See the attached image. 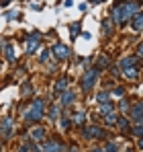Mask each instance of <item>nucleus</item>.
<instances>
[{
    "label": "nucleus",
    "instance_id": "nucleus-1",
    "mask_svg": "<svg viewBox=\"0 0 143 152\" xmlns=\"http://www.w3.org/2000/svg\"><path fill=\"white\" fill-rule=\"evenodd\" d=\"M137 10H139V4H137V2H133V0L123 2V4H119V6L113 8V21H115L117 25H125Z\"/></svg>",
    "mask_w": 143,
    "mask_h": 152
},
{
    "label": "nucleus",
    "instance_id": "nucleus-2",
    "mask_svg": "<svg viewBox=\"0 0 143 152\" xmlns=\"http://www.w3.org/2000/svg\"><path fill=\"white\" fill-rule=\"evenodd\" d=\"M29 121H39L41 117H43V101L41 99H37V101L31 105V109L27 111V115H25Z\"/></svg>",
    "mask_w": 143,
    "mask_h": 152
},
{
    "label": "nucleus",
    "instance_id": "nucleus-3",
    "mask_svg": "<svg viewBox=\"0 0 143 152\" xmlns=\"http://www.w3.org/2000/svg\"><path fill=\"white\" fill-rule=\"evenodd\" d=\"M121 68H123V74L127 78H137V68H135V60L133 58H125L121 62Z\"/></svg>",
    "mask_w": 143,
    "mask_h": 152
},
{
    "label": "nucleus",
    "instance_id": "nucleus-4",
    "mask_svg": "<svg viewBox=\"0 0 143 152\" xmlns=\"http://www.w3.org/2000/svg\"><path fill=\"white\" fill-rule=\"evenodd\" d=\"M96 78H98V70H88L84 74V78H82V91H90L94 86Z\"/></svg>",
    "mask_w": 143,
    "mask_h": 152
},
{
    "label": "nucleus",
    "instance_id": "nucleus-5",
    "mask_svg": "<svg viewBox=\"0 0 143 152\" xmlns=\"http://www.w3.org/2000/svg\"><path fill=\"white\" fill-rule=\"evenodd\" d=\"M100 113L106 117V121L108 124H115L117 121V115H115V107L110 105V103L106 101V103H100Z\"/></svg>",
    "mask_w": 143,
    "mask_h": 152
},
{
    "label": "nucleus",
    "instance_id": "nucleus-6",
    "mask_svg": "<svg viewBox=\"0 0 143 152\" xmlns=\"http://www.w3.org/2000/svg\"><path fill=\"white\" fill-rule=\"evenodd\" d=\"M53 53H55L57 60H66V58H70V48L64 45V43H55L53 45Z\"/></svg>",
    "mask_w": 143,
    "mask_h": 152
},
{
    "label": "nucleus",
    "instance_id": "nucleus-7",
    "mask_svg": "<svg viewBox=\"0 0 143 152\" xmlns=\"http://www.w3.org/2000/svg\"><path fill=\"white\" fill-rule=\"evenodd\" d=\"M39 43H41V35L39 33H33V37L27 41V53H35L37 48H39Z\"/></svg>",
    "mask_w": 143,
    "mask_h": 152
},
{
    "label": "nucleus",
    "instance_id": "nucleus-8",
    "mask_svg": "<svg viewBox=\"0 0 143 152\" xmlns=\"http://www.w3.org/2000/svg\"><path fill=\"white\" fill-rule=\"evenodd\" d=\"M131 119L135 124H141V103H135L133 105V111H131Z\"/></svg>",
    "mask_w": 143,
    "mask_h": 152
},
{
    "label": "nucleus",
    "instance_id": "nucleus-9",
    "mask_svg": "<svg viewBox=\"0 0 143 152\" xmlns=\"http://www.w3.org/2000/svg\"><path fill=\"white\" fill-rule=\"evenodd\" d=\"M86 138H102L104 136V132L100 129V127H96V126H92V127H88L86 129V134H84Z\"/></svg>",
    "mask_w": 143,
    "mask_h": 152
},
{
    "label": "nucleus",
    "instance_id": "nucleus-10",
    "mask_svg": "<svg viewBox=\"0 0 143 152\" xmlns=\"http://www.w3.org/2000/svg\"><path fill=\"white\" fill-rule=\"evenodd\" d=\"M141 23H143V17H141V12H135L133 15V19H131V25H133V29L139 33L141 31Z\"/></svg>",
    "mask_w": 143,
    "mask_h": 152
},
{
    "label": "nucleus",
    "instance_id": "nucleus-11",
    "mask_svg": "<svg viewBox=\"0 0 143 152\" xmlns=\"http://www.w3.org/2000/svg\"><path fill=\"white\" fill-rule=\"evenodd\" d=\"M2 132H4V136L8 138V136H12V119L10 117H6L4 121H2Z\"/></svg>",
    "mask_w": 143,
    "mask_h": 152
},
{
    "label": "nucleus",
    "instance_id": "nucleus-12",
    "mask_svg": "<svg viewBox=\"0 0 143 152\" xmlns=\"http://www.w3.org/2000/svg\"><path fill=\"white\" fill-rule=\"evenodd\" d=\"M66 88H68V78H59L55 82V95H61Z\"/></svg>",
    "mask_w": 143,
    "mask_h": 152
},
{
    "label": "nucleus",
    "instance_id": "nucleus-13",
    "mask_svg": "<svg viewBox=\"0 0 143 152\" xmlns=\"http://www.w3.org/2000/svg\"><path fill=\"white\" fill-rule=\"evenodd\" d=\"M59 150H61V146L57 142H45L43 144V152H59Z\"/></svg>",
    "mask_w": 143,
    "mask_h": 152
},
{
    "label": "nucleus",
    "instance_id": "nucleus-14",
    "mask_svg": "<svg viewBox=\"0 0 143 152\" xmlns=\"http://www.w3.org/2000/svg\"><path fill=\"white\" fill-rule=\"evenodd\" d=\"M74 99H76V95L70 91V93H66V95L61 97V105H64V107H68V105H72V103H74Z\"/></svg>",
    "mask_w": 143,
    "mask_h": 152
},
{
    "label": "nucleus",
    "instance_id": "nucleus-15",
    "mask_svg": "<svg viewBox=\"0 0 143 152\" xmlns=\"http://www.w3.org/2000/svg\"><path fill=\"white\" fill-rule=\"evenodd\" d=\"M4 50H6V58H8L10 62H14V60H17V53H14V48H12V45H6Z\"/></svg>",
    "mask_w": 143,
    "mask_h": 152
},
{
    "label": "nucleus",
    "instance_id": "nucleus-16",
    "mask_svg": "<svg viewBox=\"0 0 143 152\" xmlns=\"http://www.w3.org/2000/svg\"><path fill=\"white\" fill-rule=\"evenodd\" d=\"M33 136H35L37 140H41V138H45V129H43V127H37V129H33Z\"/></svg>",
    "mask_w": 143,
    "mask_h": 152
},
{
    "label": "nucleus",
    "instance_id": "nucleus-17",
    "mask_svg": "<svg viewBox=\"0 0 143 152\" xmlns=\"http://www.w3.org/2000/svg\"><path fill=\"white\" fill-rule=\"evenodd\" d=\"M98 64H100V68H106L110 62H108V58H106V56H100V58H98Z\"/></svg>",
    "mask_w": 143,
    "mask_h": 152
},
{
    "label": "nucleus",
    "instance_id": "nucleus-18",
    "mask_svg": "<svg viewBox=\"0 0 143 152\" xmlns=\"http://www.w3.org/2000/svg\"><path fill=\"white\" fill-rule=\"evenodd\" d=\"M119 127L123 129V132H127V129H129V124H127V117H121V119H119Z\"/></svg>",
    "mask_w": 143,
    "mask_h": 152
},
{
    "label": "nucleus",
    "instance_id": "nucleus-19",
    "mask_svg": "<svg viewBox=\"0 0 143 152\" xmlns=\"http://www.w3.org/2000/svg\"><path fill=\"white\" fill-rule=\"evenodd\" d=\"M29 150H31V152H37V148H35V144H25L23 148H21V152H29Z\"/></svg>",
    "mask_w": 143,
    "mask_h": 152
},
{
    "label": "nucleus",
    "instance_id": "nucleus-20",
    "mask_svg": "<svg viewBox=\"0 0 143 152\" xmlns=\"http://www.w3.org/2000/svg\"><path fill=\"white\" fill-rule=\"evenodd\" d=\"M96 99H98V103H106V101H108V93H98Z\"/></svg>",
    "mask_w": 143,
    "mask_h": 152
},
{
    "label": "nucleus",
    "instance_id": "nucleus-21",
    "mask_svg": "<svg viewBox=\"0 0 143 152\" xmlns=\"http://www.w3.org/2000/svg\"><path fill=\"white\" fill-rule=\"evenodd\" d=\"M74 121H76V124H84V113H82V111L76 113V115H74Z\"/></svg>",
    "mask_w": 143,
    "mask_h": 152
},
{
    "label": "nucleus",
    "instance_id": "nucleus-22",
    "mask_svg": "<svg viewBox=\"0 0 143 152\" xmlns=\"http://www.w3.org/2000/svg\"><path fill=\"white\" fill-rule=\"evenodd\" d=\"M104 152H119V150H117V144H115V142L106 144V150H104Z\"/></svg>",
    "mask_w": 143,
    "mask_h": 152
},
{
    "label": "nucleus",
    "instance_id": "nucleus-23",
    "mask_svg": "<svg viewBox=\"0 0 143 152\" xmlns=\"http://www.w3.org/2000/svg\"><path fill=\"white\" fill-rule=\"evenodd\" d=\"M102 31H104V35H108V31H110V21H104V23H102Z\"/></svg>",
    "mask_w": 143,
    "mask_h": 152
},
{
    "label": "nucleus",
    "instance_id": "nucleus-24",
    "mask_svg": "<svg viewBox=\"0 0 143 152\" xmlns=\"http://www.w3.org/2000/svg\"><path fill=\"white\" fill-rule=\"evenodd\" d=\"M78 29H80V23H74V25H72V37L78 35Z\"/></svg>",
    "mask_w": 143,
    "mask_h": 152
},
{
    "label": "nucleus",
    "instance_id": "nucleus-25",
    "mask_svg": "<svg viewBox=\"0 0 143 152\" xmlns=\"http://www.w3.org/2000/svg\"><path fill=\"white\" fill-rule=\"evenodd\" d=\"M61 127H64V129L70 127V119H68V117H61Z\"/></svg>",
    "mask_w": 143,
    "mask_h": 152
},
{
    "label": "nucleus",
    "instance_id": "nucleus-26",
    "mask_svg": "<svg viewBox=\"0 0 143 152\" xmlns=\"http://www.w3.org/2000/svg\"><path fill=\"white\" fill-rule=\"evenodd\" d=\"M49 117H53V119H55V117H57V109H55V107H53V109H51V111H49Z\"/></svg>",
    "mask_w": 143,
    "mask_h": 152
},
{
    "label": "nucleus",
    "instance_id": "nucleus-27",
    "mask_svg": "<svg viewBox=\"0 0 143 152\" xmlns=\"http://www.w3.org/2000/svg\"><path fill=\"white\" fill-rule=\"evenodd\" d=\"M47 58H49V51H43L41 53V62H47Z\"/></svg>",
    "mask_w": 143,
    "mask_h": 152
},
{
    "label": "nucleus",
    "instance_id": "nucleus-28",
    "mask_svg": "<svg viewBox=\"0 0 143 152\" xmlns=\"http://www.w3.org/2000/svg\"><path fill=\"white\" fill-rule=\"evenodd\" d=\"M0 2H2V6H6V4H10L12 0H0Z\"/></svg>",
    "mask_w": 143,
    "mask_h": 152
},
{
    "label": "nucleus",
    "instance_id": "nucleus-29",
    "mask_svg": "<svg viewBox=\"0 0 143 152\" xmlns=\"http://www.w3.org/2000/svg\"><path fill=\"white\" fill-rule=\"evenodd\" d=\"M92 152H104V150H100V148H96V150H92Z\"/></svg>",
    "mask_w": 143,
    "mask_h": 152
},
{
    "label": "nucleus",
    "instance_id": "nucleus-30",
    "mask_svg": "<svg viewBox=\"0 0 143 152\" xmlns=\"http://www.w3.org/2000/svg\"><path fill=\"white\" fill-rule=\"evenodd\" d=\"M92 2H102V0H92Z\"/></svg>",
    "mask_w": 143,
    "mask_h": 152
},
{
    "label": "nucleus",
    "instance_id": "nucleus-31",
    "mask_svg": "<svg viewBox=\"0 0 143 152\" xmlns=\"http://www.w3.org/2000/svg\"><path fill=\"white\" fill-rule=\"evenodd\" d=\"M125 152H133V150H131V148H129V150H125Z\"/></svg>",
    "mask_w": 143,
    "mask_h": 152
}]
</instances>
